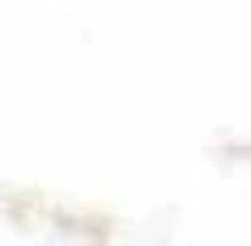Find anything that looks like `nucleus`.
Instances as JSON below:
<instances>
[]
</instances>
